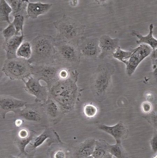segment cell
I'll use <instances>...</instances> for the list:
<instances>
[{"mask_svg": "<svg viewBox=\"0 0 157 158\" xmlns=\"http://www.w3.org/2000/svg\"><path fill=\"white\" fill-rule=\"evenodd\" d=\"M151 145L152 149L154 152L157 151V136L156 135L154 136L151 139Z\"/></svg>", "mask_w": 157, "mask_h": 158, "instance_id": "obj_32", "label": "cell"}, {"mask_svg": "<svg viewBox=\"0 0 157 158\" xmlns=\"http://www.w3.org/2000/svg\"><path fill=\"white\" fill-rule=\"evenodd\" d=\"M33 134L29 130L23 129L20 130L16 140L18 147L21 151V154L27 155L25 147L34 138Z\"/></svg>", "mask_w": 157, "mask_h": 158, "instance_id": "obj_19", "label": "cell"}, {"mask_svg": "<svg viewBox=\"0 0 157 158\" xmlns=\"http://www.w3.org/2000/svg\"><path fill=\"white\" fill-rule=\"evenodd\" d=\"M115 69L108 63L103 64L99 66L92 78V85L93 92L96 95H104L109 89L111 77Z\"/></svg>", "mask_w": 157, "mask_h": 158, "instance_id": "obj_5", "label": "cell"}, {"mask_svg": "<svg viewBox=\"0 0 157 158\" xmlns=\"http://www.w3.org/2000/svg\"><path fill=\"white\" fill-rule=\"evenodd\" d=\"M79 47L81 53L86 57L96 58L101 54L99 39L97 38L83 39Z\"/></svg>", "mask_w": 157, "mask_h": 158, "instance_id": "obj_11", "label": "cell"}, {"mask_svg": "<svg viewBox=\"0 0 157 158\" xmlns=\"http://www.w3.org/2000/svg\"><path fill=\"white\" fill-rule=\"evenodd\" d=\"M157 49L152 50L151 53V58L152 60V64L153 70L157 69Z\"/></svg>", "mask_w": 157, "mask_h": 158, "instance_id": "obj_31", "label": "cell"}, {"mask_svg": "<svg viewBox=\"0 0 157 158\" xmlns=\"http://www.w3.org/2000/svg\"><path fill=\"white\" fill-rule=\"evenodd\" d=\"M2 71L11 80L23 81L31 76V64L28 60L21 58L6 59Z\"/></svg>", "mask_w": 157, "mask_h": 158, "instance_id": "obj_4", "label": "cell"}, {"mask_svg": "<svg viewBox=\"0 0 157 158\" xmlns=\"http://www.w3.org/2000/svg\"><path fill=\"white\" fill-rule=\"evenodd\" d=\"M62 67L57 64L31 65V76L47 84L48 89L60 80L59 73Z\"/></svg>", "mask_w": 157, "mask_h": 158, "instance_id": "obj_6", "label": "cell"}, {"mask_svg": "<svg viewBox=\"0 0 157 158\" xmlns=\"http://www.w3.org/2000/svg\"><path fill=\"white\" fill-rule=\"evenodd\" d=\"M133 52V49L130 51H125L121 49L120 47L118 48L112 54L113 57L119 60L125 64L131 57Z\"/></svg>", "mask_w": 157, "mask_h": 158, "instance_id": "obj_25", "label": "cell"}, {"mask_svg": "<svg viewBox=\"0 0 157 158\" xmlns=\"http://www.w3.org/2000/svg\"><path fill=\"white\" fill-rule=\"evenodd\" d=\"M108 144L105 141H96V144L92 157L93 158H112L113 156L108 151Z\"/></svg>", "mask_w": 157, "mask_h": 158, "instance_id": "obj_21", "label": "cell"}, {"mask_svg": "<svg viewBox=\"0 0 157 158\" xmlns=\"http://www.w3.org/2000/svg\"><path fill=\"white\" fill-rule=\"evenodd\" d=\"M42 106L45 114L51 121H58L64 114L57 102L51 98H49Z\"/></svg>", "mask_w": 157, "mask_h": 158, "instance_id": "obj_15", "label": "cell"}, {"mask_svg": "<svg viewBox=\"0 0 157 158\" xmlns=\"http://www.w3.org/2000/svg\"><path fill=\"white\" fill-rule=\"evenodd\" d=\"M52 6V4H51L29 2L27 10L28 16L32 19H36L40 15L46 14Z\"/></svg>", "mask_w": 157, "mask_h": 158, "instance_id": "obj_16", "label": "cell"}, {"mask_svg": "<svg viewBox=\"0 0 157 158\" xmlns=\"http://www.w3.org/2000/svg\"><path fill=\"white\" fill-rule=\"evenodd\" d=\"M27 104L26 102L15 98L11 96L1 95L0 109L2 118L4 119L6 114L10 112L17 113L24 108Z\"/></svg>", "mask_w": 157, "mask_h": 158, "instance_id": "obj_10", "label": "cell"}, {"mask_svg": "<svg viewBox=\"0 0 157 158\" xmlns=\"http://www.w3.org/2000/svg\"><path fill=\"white\" fill-rule=\"evenodd\" d=\"M57 31L56 41H64L78 44V40L84 32L85 26L64 15L62 18L54 23Z\"/></svg>", "mask_w": 157, "mask_h": 158, "instance_id": "obj_3", "label": "cell"}, {"mask_svg": "<svg viewBox=\"0 0 157 158\" xmlns=\"http://www.w3.org/2000/svg\"><path fill=\"white\" fill-rule=\"evenodd\" d=\"M145 96L146 98L149 101L151 100L154 98L153 94L149 92H147L145 93Z\"/></svg>", "mask_w": 157, "mask_h": 158, "instance_id": "obj_34", "label": "cell"}, {"mask_svg": "<svg viewBox=\"0 0 157 158\" xmlns=\"http://www.w3.org/2000/svg\"><path fill=\"white\" fill-rule=\"evenodd\" d=\"M108 151L113 156L116 158L125 157V153L121 146V143L116 142L115 145L108 144Z\"/></svg>", "mask_w": 157, "mask_h": 158, "instance_id": "obj_26", "label": "cell"}, {"mask_svg": "<svg viewBox=\"0 0 157 158\" xmlns=\"http://www.w3.org/2000/svg\"><path fill=\"white\" fill-rule=\"evenodd\" d=\"M24 37V34H22L15 35L8 40H4L2 48L6 52L7 59L17 57V51L23 41Z\"/></svg>", "mask_w": 157, "mask_h": 158, "instance_id": "obj_13", "label": "cell"}, {"mask_svg": "<svg viewBox=\"0 0 157 158\" xmlns=\"http://www.w3.org/2000/svg\"><path fill=\"white\" fill-rule=\"evenodd\" d=\"M32 55V49L31 43L23 42L20 46L17 53V57L29 60Z\"/></svg>", "mask_w": 157, "mask_h": 158, "instance_id": "obj_22", "label": "cell"}, {"mask_svg": "<svg viewBox=\"0 0 157 158\" xmlns=\"http://www.w3.org/2000/svg\"><path fill=\"white\" fill-rule=\"evenodd\" d=\"M78 44L56 41L55 64L71 70L79 64L81 53Z\"/></svg>", "mask_w": 157, "mask_h": 158, "instance_id": "obj_2", "label": "cell"}, {"mask_svg": "<svg viewBox=\"0 0 157 158\" xmlns=\"http://www.w3.org/2000/svg\"><path fill=\"white\" fill-rule=\"evenodd\" d=\"M99 45L101 51L100 57L112 54L119 47V40L112 39L108 35H103L99 39Z\"/></svg>", "mask_w": 157, "mask_h": 158, "instance_id": "obj_14", "label": "cell"}, {"mask_svg": "<svg viewBox=\"0 0 157 158\" xmlns=\"http://www.w3.org/2000/svg\"><path fill=\"white\" fill-rule=\"evenodd\" d=\"M12 9L9 4L5 0L0 1V19L1 21L6 22L10 24V15L12 13Z\"/></svg>", "mask_w": 157, "mask_h": 158, "instance_id": "obj_23", "label": "cell"}, {"mask_svg": "<svg viewBox=\"0 0 157 158\" xmlns=\"http://www.w3.org/2000/svg\"><path fill=\"white\" fill-rule=\"evenodd\" d=\"M12 9V15L14 17L18 15L23 16L25 19L28 17L27 10L29 1L7 0L6 1Z\"/></svg>", "mask_w": 157, "mask_h": 158, "instance_id": "obj_18", "label": "cell"}, {"mask_svg": "<svg viewBox=\"0 0 157 158\" xmlns=\"http://www.w3.org/2000/svg\"><path fill=\"white\" fill-rule=\"evenodd\" d=\"M153 25L151 24L149 27V34L146 36H143L138 31H134L132 32L133 35H135L139 40L136 41L137 44L147 45L150 46L152 50L156 49L157 41L156 39L153 36Z\"/></svg>", "mask_w": 157, "mask_h": 158, "instance_id": "obj_20", "label": "cell"}, {"mask_svg": "<svg viewBox=\"0 0 157 158\" xmlns=\"http://www.w3.org/2000/svg\"><path fill=\"white\" fill-rule=\"evenodd\" d=\"M28 79L27 81H22L25 84V90L35 97V102H45L49 97L48 87L42 85L40 82V80L32 76Z\"/></svg>", "mask_w": 157, "mask_h": 158, "instance_id": "obj_8", "label": "cell"}, {"mask_svg": "<svg viewBox=\"0 0 157 158\" xmlns=\"http://www.w3.org/2000/svg\"><path fill=\"white\" fill-rule=\"evenodd\" d=\"M98 111L97 107L92 104H87L83 109L84 115L88 118H92L95 117L97 114Z\"/></svg>", "mask_w": 157, "mask_h": 158, "instance_id": "obj_28", "label": "cell"}, {"mask_svg": "<svg viewBox=\"0 0 157 158\" xmlns=\"http://www.w3.org/2000/svg\"><path fill=\"white\" fill-rule=\"evenodd\" d=\"M53 132L50 130L47 129L38 136L34 137L32 140L31 146L32 150L36 149L41 146L47 139L51 138L53 135Z\"/></svg>", "mask_w": 157, "mask_h": 158, "instance_id": "obj_24", "label": "cell"}, {"mask_svg": "<svg viewBox=\"0 0 157 158\" xmlns=\"http://www.w3.org/2000/svg\"><path fill=\"white\" fill-rule=\"evenodd\" d=\"M31 57L29 60L33 65L55 64L56 40L50 35L41 34L31 42Z\"/></svg>", "mask_w": 157, "mask_h": 158, "instance_id": "obj_1", "label": "cell"}, {"mask_svg": "<svg viewBox=\"0 0 157 158\" xmlns=\"http://www.w3.org/2000/svg\"><path fill=\"white\" fill-rule=\"evenodd\" d=\"M98 129L111 135L119 143H121V140L126 138L128 132L127 127L121 122L112 126L102 125Z\"/></svg>", "mask_w": 157, "mask_h": 158, "instance_id": "obj_12", "label": "cell"}, {"mask_svg": "<svg viewBox=\"0 0 157 158\" xmlns=\"http://www.w3.org/2000/svg\"><path fill=\"white\" fill-rule=\"evenodd\" d=\"M141 109L143 113L148 114L151 112L152 106L149 102H144L142 104Z\"/></svg>", "mask_w": 157, "mask_h": 158, "instance_id": "obj_30", "label": "cell"}, {"mask_svg": "<svg viewBox=\"0 0 157 158\" xmlns=\"http://www.w3.org/2000/svg\"><path fill=\"white\" fill-rule=\"evenodd\" d=\"M25 18L22 15H18L14 17V19L12 22L16 28V35H19L20 32L22 34H23V26Z\"/></svg>", "mask_w": 157, "mask_h": 158, "instance_id": "obj_27", "label": "cell"}, {"mask_svg": "<svg viewBox=\"0 0 157 158\" xmlns=\"http://www.w3.org/2000/svg\"><path fill=\"white\" fill-rule=\"evenodd\" d=\"M152 49L149 45L141 44L139 47L133 49L130 57L126 61V72L128 76L133 74L141 62L151 54Z\"/></svg>", "mask_w": 157, "mask_h": 158, "instance_id": "obj_7", "label": "cell"}, {"mask_svg": "<svg viewBox=\"0 0 157 158\" xmlns=\"http://www.w3.org/2000/svg\"><path fill=\"white\" fill-rule=\"evenodd\" d=\"M23 123V121L22 120V119L19 118L17 119L16 121H15V124L17 127H21Z\"/></svg>", "mask_w": 157, "mask_h": 158, "instance_id": "obj_35", "label": "cell"}, {"mask_svg": "<svg viewBox=\"0 0 157 158\" xmlns=\"http://www.w3.org/2000/svg\"><path fill=\"white\" fill-rule=\"evenodd\" d=\"M55 158H65V152L61 150H58L54 155Z\"/></svg>", "mask_w": 157, "mask_h": 158, "instance_id": "obj_33", "label": "cell"}, {"mask_svg": "<svg viewBox=\"0 0 157 158\" xmlns=\"http://www.w3.org/2000/svg\"><path fill=\"white\" fill-rule=\"evenodd\" d=\"M15 114L20 118L37 122L41 121L45 114H46L42 104L37 102L32 104H27L24 108Z\"/></svg>", "mask_w": 157, "mask_h": 158, "instance_id": "obj_9", "label": "cell"}, {"mask_svg": "<svg viewBox=\"0 0 157 158\" xmlns=\"http://www.w3.org/2000/svg\"><path fill=\"white\" fill-rule=\"evenodd\" d=\"M16 28L13 23H12L2 31V34L5 40H8L16 35Z\"/></svg>", "mask_w": 157, "mask_h": 158, "instance_id": "obj_29", "label": "cell"}, {"mask_svg": "<svg viewBox=\"0 0 157 158\" xmlns=\"http://www.w3.org/2000/svg\"><path fill=\"white\" fill-rule=\"evenodd\" d=\"M96 141L89 139L80 144L76 149L74 156L77 158H87L92 156L95 149Z\"/></svg>", "mask_w": 157, "mask_h": 158, "instance_id": "obj_17", "label": "cell"}, {"mask_svg": "<svg viewBox=\"0 0 157 158\" xmlns=\"http://www.w3.org/2000/svg\"><path fill=\"white\" fill-rule=\"evenodd\" d=\"M69 2L71 6H77L78 2V1H70Z\"/></svg>", "mask_w": 157, "mask_h": 158, "instance_id": "obj_36", "label": "cell"}]
</instances>
